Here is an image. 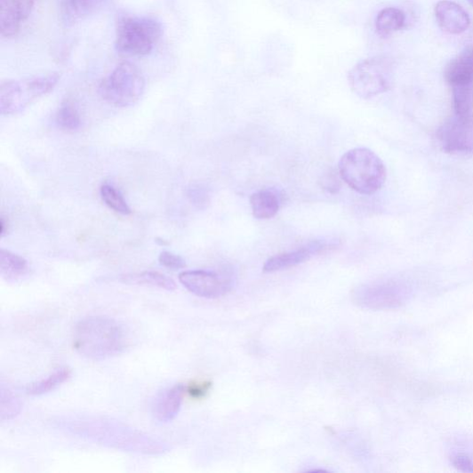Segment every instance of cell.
I'll use <instances>...</instances> for the list:
<instances>
[{"instance_id":"1","label":"cell","mask_w":473,"mask_h":473,"mask_svg":"<svg viewBox=\"0 0 473 473\" xmlns=\"http://www.w3.org/2000/svg\"><path fill=\"white\" fill-rule=\"evenodd\" d=\"M127 334L117 321L105 317L81 320L75 331V347L83 357L101 361L122 353L127 346Z\"/></svg>"},{"instance_id":"5","label":"cell","mask_w":473,"mask_h":473,"mask_svg":"<svg viewBox=\"0 0 473 473\" xmlns=\"http://www.w3.org/2000/svg\"><path fill=\"white\" fill-rule=\"evenodd\" d=\"M60 79V74L53 73L3 82L0 84V113L3 115L20 113L36 100L53 91Z\"/></svg>"},{"instance_id":"24","label":"cell","mask_w":473,"mask_h":473,"mask_svg":"<svg viewBox=\"0 0 473 473\" xmlns=\"http://www.w3.org/2000/svg\"><path fill=\"white\" fill-rule=\"evenodd\" d=\"M20 411V404L19 399L9 390L2 389V406H0V413H2V420H11L14 418Z\"/></svg>"},{"instance_id":"8","label":"cell","mask_w":473,"mask_h":473,"mask_svg":"<svg viewBox=\"0 0 473 473\" xmlns=\"http://www.w3.org/2000/svg\"><path fill=\"white\" fill-rule=\"evenodd\" d=\"M179 279L188 292L205 299L220 298L231 289L230 279L212 271H184L180 274Z\"/></svg>"},{"instance_id":"11","label":"cell","mask_w":473,"mask_h":473,"mask_svg":"<svg viewBox=\"0 0 473 473\" xmlns=\"http://www.w3.org/2000/svg\"><path fill=\"white\" fill-rule=\"evenodd\" d=\"M36 0H0V33L6 38L16 36L31 15Z\"/></svg>"},{"instance_id":"9","label":"cell","mask_w":473,"mask_h":473,"mask_svg":"<svg viewBox=\"0 0 473 473\" xmlns=\"http://www.w3.org/2000/svg\"><path fill=\"white\" fill-rule=\"evenodd\" d=\"M405 297L404 289L394 282L372 284L354 293L357 302L365 309L382 310L399 306Z\"/></svg>"},{"instance_id":"2","label":"cell","mask_w":473,"mask_h":473,"mask_svg":"<svg viewBox=\"0 0 473 473\" xmlns=\"http://www.w3.org/2000/svg\"><path fill=\"white\" fill-rule=\"evenodd\" d=\"M339 173L355 192L371 196L380 191L387 179L385 164L368 148H354L344 154Z\"/></svg>"},{"instance_id":"12","label":"cell","mask_w":473,"mask_h":473,"mask_svg":"<svg viewBox=\"0 0 473 473\" xmlns=\"http://www.w3.org/2000/svg\"><path fill=\"white\" fill-rule=\"evenodd\" d=\"M435 12L439 27L448 34H462L470 25L468 13L460 5L448 0L438 3Z\"/></svg>"},{"instance_id":"13","label":"cell","mask_w":473,"mask_h":473,"mask_svg":"<svg viewBox=\"0 0 473 473\" xmlns=\"http://www.w3.org/2000/svg\"><path fill=\"white\" fill-rule=\"evenodd\" d=\"M445 78L452 86L473 84V44L446 65Z\"/></svg>"},{"instance_id":"14","label":"cell","mask_w":473,"mask_h":473,"mask_svg":"<svg viewBox=\"0 0 473 473\" xmlns=\"http://www.w3.org/2000/svg\"><path fill=\"white\" fill-rule=\"evenodd\" d=\"M185 390L183 385L178 384L161 394L155 405V415L159 421L169 422L175 419L180 411Z\"/></svg>"},{"instance_id":"21","label":"cell","mask_w":473,"mask_h":473,"mask_svg":"<svg viewBox=\"0 0 473 473\" xmlns=\"http://www.w3.org/2000/svg\"><path fill=\"white\" fill-rule=\"evenodd\" d=\"M101 3L102 0H66L63 8L67 22H73L91 14Z\"/></svg>"},{"instance_id":"19","label":"cell","mask_w":473,"mask_h":473,"mask_svg":"<svg viewBox=\"0 0 473 473\" xmlns=\"http://www.w3.org/2000/svg\"><path fill=\"white\" fill-rule=\"evenodd\" d=\"M70 376H72V371L68 367H61L44 380L29 385L27 388V393L31 396H42L50 393L67 382Z\"/></svg>"},{"instance_id":"25","label":"cell","mask_w":473,"mask_h":473,"mask_svg":"<svg viewBox=\"0 0 473 473\" xmlns=\"http://www.w3.org/2000/svg\"><path fill=\"white\" fill-rule=\"evenodd\" d=\"M341 180L340 173L334 170H328L322 175L320 184L323 190L329 194L336 195L341 190Z\"/></svg>"},{"instance_id":"15","label":"cell","mask_w":473,"mask_h":473,"mask_svg":"<svg viewBox=\"0 0 473 473\" xmlns=\"http://www.w3.org/2000/svg\"><path fill=\"white\" fill-rule=\"evenodd\" d=\"M30 273L27 260L11 251L0 250V274L9 282L25 279Z\"/></svg>"},{"instance_id":"7","label":"cell","mask_w":473,"mask_h":473,"mask_svg":"<svg viewBox=\"0 0 473 473\" xmlns=\"http://www.w3.org/2000/svg\"><path fill=\"white\" fill-rule=\"evenodd\" d=\"M438 140L449 154H473V112L455 115L438 130Z\"/></svg>"},{"instance_id":"10","label":"cell","mask_w":473,"mask_h":473,"mask_svg":"<svg viewBox=\"0 0 473 473\" xmlns=\"http://www.w3.org/2000/svg\"><path fill=\"white\" fill-rule=\"evenodd\" d=\"M337 247L338 242L335 241H313L297 250L270 257L265 263L263 271L265 273H274L286 270L309 261L312 257Z\"/></svg>"},{"instance_id":"17","label":"cell","mask_w":473,"mask_h":473,"mask_svg":"<svg viewBox=\"0 0 473 473\" xmlns=\"http://www.w3.org/2000/svg\"><path fill=\"white\" fill-rule=\"evenodd\" d=\"M122 280L134 285L152 286L165 291H174L177 288L172 278L155 271L127 274L122 277Z\"/></svg>"},{"instance_id":"31","label":"cell","mask_w":473,"mask_h":473,"mask_svg":"<svg viewBox=\"0 0 473 473\" xmlns=\"http://www.w3.org/2000/svg\"><path fill=\"white\" fill-rule=\"evenodd\" d=\"M468 2H469V4L473 7V0H468Z\"/></svg>"},{"instance_id":"28","label":"cell","mask_w":473,"mask_h":473,"mask_svg":"<svg viewBox=\"0 0 473 473\" xmlns=\"http://www.w3.org/2000/svg\"><path fill=\"white\" fill-rule=\"evenodd\" d=\"M211 387L210 383H200V384H195L188 388V393H190L194 397H204L209 390Z\"/></svg>"},{"instance_id":"26","label":"cell","mask_w":473,"mask_h":473,"mask_svg":"<svg viewBox=\"0 0 473 473\" xmlns=\"http://www.w3.org/2000/svg\"><path fill=\"white\" fill-rule=\"evenodd\" d=\"M158 261L165 269L178 270L186 267L185 260L173 253L164 251L160 253Z\"/></svg>"},{"instance_id":"22","label":"cell","mask_w":473,"mask_h":473,"mask_svg":"<svg viewBox=\"0 0 473 473\" xmlns=\"http://www.w3.org/2000/svg\"><path fill=\"white\" fill-rule=\"evenodd\" d=\"M100 195L104 203L118 214L124 216L132 214V209L123 195L112 185L103 184L100 188Z\"/></svg>"},{"instance_id":"27","label":"cell","mask_w":473,"mask_h":473,"mask_svg":"<svg viewBox=\"0 0 473 473\" xmlns=\"http://www.w3.org/2000/svg\"><path fill=\"white\" fill-rule=\"evenodd\" d=\"M453 465L460 470L473 472V461L464 454L456 455L453 460Z\"/></svg>"},{"instance_id":"20","label":"cell","mask_w":473,"mask_h":473,"mask_svg":"<svg viewBox=\"0 0 473 473\" xmlns=\"http://www.w3.org/2000/svg\"><path fill=\"white\" fill-rule=\"evenodd\" d=\"M58 126L66 132H76L82 124L80 112L75 102L65 100L61 103L56 116Z\"/></svg>"},{"instance_id":"29","label":"cell","mask_w":473,"mask_h":473,"mask_svg":"<svg viewBox=\"0 0 473 473\" xmlns=\"http://www.w3.org/2000/svg\"><path fill=\"white\" fill-rule=\"evenodd\" d=\"M188 198H191L192 202L196 204H202L204 203V193L201 190L199 187H193L188 190Z\"/></svg>"},{"instance_id":"16","label":"cell","mask_w":473,"mask_h":473,"mask_svg":"<svg viewBox=\"0 0 473 473\" xmlns=\"http://www.w3.org/2000/svg\"><path fill=\"white\" fill-rule=\"evenodd\" d=\"M250 204L253 215L257 220L274 218L280 208V199L272 190H262L252 195Z\"/></svg>"},{"instance_id":"23","label":"cell","mask_w":473,"mask_h":473,"mask_svg":"<svg viewBox=\"0 0 473 473\" xmlns=\"http://www.w3.org/2000/svg\"><path fill=\"white\" fill-rule=\"evenodd\" d=\"M453 90L456 115L464 116L472 113L473 84L453 86Z\"/></svg>"},{"instance_id":"4","label":"cell","mask_w":473,"mask_h":473,"mask_svg":"<svg viewBox=\"0 0 473 473\" xmlns=\"http://www.w3.org/2000/svg\"><path fill=\"white\" fill-rule=\"evenodd\" d=\"M145 89L146 80L139 68L131 62H123L101 81L99 92L107 103L126 108L138 102Z\"/></svg>"},{"instance_id":"3","label":"cell","mask_w":473,"mask_h":473,"mask_svg":"<svg viewBox=\"0 0 473 473\" xmlns=\"http://www.w3.org/2000/svg\"><path fill=\"white\" fill-rule=\"evenodd\" d=\"M160 22L152 18L123 16L116 28V51L125 56H147L162 36Z\"/></svg>"},{"instance_id":"30","label":"cell","mask_w":473,"mask_h":473,"mask_svg":"<svg viewBox=\"0 0 473 473\" xmlns=\"http://www.w3.org/2000/svg\"><path fill=\"white\" fill-rule=\"evenodd\" d=\"M9 229V222L6 218L2 217V221H0V236L2 238L7 234Z\"/></svg>"},{"instance_id":"18","label":"cell","mask_w":473,"mask_h":473,"mask_svg":"<svg viewBox=\"0 0 473 473\" xmlns=\"http://www.w3.org/2000/svg\"><path fill=\"white\" fill-rule=\"evenodd\" d=\"M406 17L404 12L397 8L384 9L378 14L375 28L381 36H389L405 26Z\"/></svg>"},{"instance_id":"6","label":"cell","mask_w":473,"mask_h":473,"mask_svg":"<svg viewBox=\"0 0 473 473\" xmlns=\"http://www.w3.org/2000/svg\"><path fill=\"white\" fill-rule=\"evenodd\" d=\"M394 75L393 61L387 57L365 60L350 69L349 83L351 90L364 100L389 91Z\"/></svg>"}]
</instances>
